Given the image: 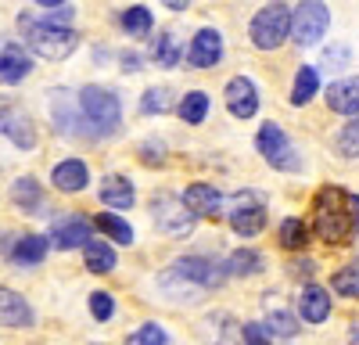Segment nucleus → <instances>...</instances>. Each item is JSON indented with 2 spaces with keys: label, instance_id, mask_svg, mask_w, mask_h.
<instances>
[{
  "label": "nucleus",
  "instance_id": "nucleus-22",
  "mask_svg": "<svg viewBox=\"0 0 359 345\" xmlns=\"http://www.w3.org/2000/svg\"><path fill=\"white\" fill-rule=\"evenodd\" d=\"M11 201L22 209V212H40L43 209V191L33 177H22L11 184Z\"/></svg>",
  "mask_w": 359,
  "mask_h": 345
},
{
  "label": "nucleus",
  "instance_id": "nucleus-31",
  "mask_svg": "<svg viewBox=\"0 0 359 345\" xmlns=\"http://www.w3.org/2000/svg\"><path fill=\"white\" fill-rule=\"evenodd\" d=\"M309 241V226L302 219H284L280 223V245L284 248H306Z\"/></svg>",
  "mask_w": 359,
  "mask_h": 345
},
{
  "label": "nucleus",
  "instance_id": "nucleus-1",
  "mask_svg": "<svg viewBox=\"0 0 359 345\" xmlns=\"http://www.w3.org/2000/svg\"><path fill=\"white\" fill-rule=\"evenodd\" d=\"M313 223H316V234L327 238V241L352 238L359 230L352 194H345L341 187H323L316 194V201H313Z\"/></svg>",
  "mask_w": 359,
  "mask_h": 345
},
{
  "label": "nucleus",
  "instance_id": "nucleus-34",
  "mask_svg": "<svg viewBox=\"0 0 359 345\" xmlns=\"http://www.w3.org/2000/svg\"><path fill=\"white\" fill-rule=\"evenodd\" d=\"M338 151L345 158H359V119L345 123V130L338 133Z\"/></svg>",
  "mask_w": 359,
  "mask_h": 345
},
{
  "label": "nucleus",
  "instance_id": "nucleus-28",
  "mask_svg": "<svg viewBox=\"0 0 359 345\" xmlns=\"http://www.w3.org/2000/svg\"><path fill=\"white\" fill-rule=\"evenodd\" d=\"M123 29L130 36H147V33H151V8L133 4L130 11H123Z\"/></svg>",
  "mask_w": 359,
  "mask_h": 345
},
{
  "label": "nucleus",
  "instance_id": "nucleus-25",
  "mask_svg": "<svg viewBox=\"0 0 359 345\" xmlns=\"http://www.w3.org/2000/svg\"><path fill=\"white\" fill-rule=\"evenodd\" d=\"M262 270V255L252 252V248H237L230 259H226V273H237V277H252Z\"/></svg>",
  "mask_w": 359,
  "mask_h": 345
},
{
  "label": "nucleus",
  "instance_id": "nucleus-2",
  "mask_svg": "<svg viewBox=\"0 0 359 345\" xmlns=\"http://www.w3.org/2000/svg\"><path fill=\"white\" fill-rule=\"evenodd\" d=\"M22 29H25V40L40 58L47 62H65V58L79 47V36L72 29H62V25H47V22H29L22 18Z\"/></svg>",
  "mask_w": 359,
  "mask_h": 345
},
{
  "label": "nucleus",
  "instance_id": "nucleus-16",
  "mask_svg": "<svg viewBox=\"0 0 359 345\" xmlns=\"http://www.w3.org/2000/svg\"><path fill=\"white\" fill-rule=\"evenodd\" d=\"M47 248H50V241L43 234H25V238H18L8 248V255H11V263H18V266H36V263H43Z\"/></svg>",
  "mask_w": 359,
  "mask_h": 345
},
{
  "label": "nucleus",
  "instance_id": "nucleus-18",
  "mask_svg": "<svg viewBox=\"0 0 359 345\" xmlns=\"http://www.w3.org/2000/svg\"><path fill=\"white\" fill-rule=\"evenodd\" d=\"M4 137H11V144L22 151L36 148V126L15 108H4Z\"/></svg>",
  "mask_w": 359,
  "mask_h": 345
},
{
  "label": "nucleus",
  "instance_id": "nucleus-24",
  "mask_svg": "<svg viewBox=\"0 0 359 345\" xmlns=\"http://www.w3.org/2000/svg\"><path fill=\"white\" fill-rule=\"evenodd\" d=\"M94 226L101 230V234H108L111 241H118V245H133V226H130L123 216H115V212H101V216L94 219Z\"/></svg>",
  "mask_w": 359,
  "mask_h": 345
},
{
  "label": "nucleus",
  "instance_id": "nucleus-36",
  "mask_svg": "<svg viewBox=\"0 0 359 345\" xmlns=\"http://www.w3.org/2000/svg\"><path fill=\"white\" fill-rule=\"evenodd\" d=\"M348 58H352V50H348L345 43H331V47H323L320 65H323V69H341V65H348Z\"/></svg>",
  "mask_w": 359,
  "mask_h": 345
},
{
  "label": "nucleus",
  "instance_id": "nucleus-40",
  "mask_svg": "<svg viewBox=\"0 0 359 345\" xmlns=\"http://www.w3.org/2000/svg\"><path fill=\"white\" fill-rule=\"evenodd\" d=\"M123 69H126V72H137V69H140V58H137V54H123Z\"/></svg>",
  "mask_w": 359,
  "mask_h": 345
},
{
  "label": "nucleus",
  "instance_id": "nucleus-13",
  "mask_svg": "<svg viewBox=\"0 0 359 345\" xmlns=\"http://www.w3.org/2000/svg\"><path fill=\"white\" fill-rule=\"evenodd\" d=\"M223 58V36L216 29H201V33L191 40V50H187V62L194 69H212Z\"/></svg>",
  "mask_w": 359,
  "mask_h": 345
},
{
  "label": "nucleus",
  "instance_id": "nucleus-6",
  "mask_svg": "<svg viewBox=\"0 0 359 345\" xmlns=\"http://www.w3.org/2000/svg\"><path fill=\"white\" fill-rule=\"evenodd\" d=\"M255 144H259V155L273 165V169H284V172L298 169V151H294V144L287 140V133H284L277 123H266V126L259 130Z\"/></svg>",
  "mask_w": 359,
  "mask_h": 345
},
{
  "label": "nucleus",
  "instance_id": "nucleus-11",
  "mask_svg": "<svg viewBox=\"0 0 359 345\" xmlns=\"http://www.w3.org/2000/svg\"><path fill=\"white\" fill-rule=\"evenodd\" d=\"M226 108H230V115H237V119H252V115L259 111V90H255V83L248 76H233L226 83Z\"/></svg>",
  "mask_w": 359,
  "mask_h": 345
},
{
  "label": "nucleus",
  "instance_id": "nucleus-4",
  "mask_svg": "<svg viewBox=\"0 0 359 345\" xmlns=\"http://www.w3.org/2000/svg\"><path fill=\"white\" fill-rule=\"evenodd\" d=\"M79 108H83L86 119L94 123L97 133H111L118 126V119H123V104H118V97L111 90H104V86H83Z\"/></svg>",
  "mask_w": 359,
  "mask_h": 345
},
{
  "label": "nucleus",
  "instance_id": "nucleus-19",
  "mask_svg": "<svg viewBox=\"0 0 359 345\" xmlns=\"http://www.w3.org/2000/svg\"><path fill=\"white\" fill-rule=\"evenodd\" d=\"M97 194L108 209H133V201H137V191L126 177H104Z\"/></svg>",
  "mask_w": 359,
  "mask_h": 345
},
{
  "label": "nucleus",
  "instance_id": "nucleus-26",
  "mask_svg": "<svg viewBox=\"0 0 359 345\" xmlns=\"http://www.w3.org/2000/svg\"><path fill=\"white\" fill-rule=\"evenodd\" d=\"M83 252H86V270H90V273H108V270L115 266V252H111L104 241H97V238L90 241Z\"/></svg>",
  "mask_w": 359,
  "mask_h": 345
},
{
  "label": "nucleus",
  "instance_id": "nucleus-17",
  "mask_svg": "<svg viewBox=\"0 0 359 345\" xmlns=\"http://www.w3.org/2000/svg\"><path fill=\"white\" fill-rule=\"evenodd\" d=\"M298 309H302V316L309 324H323L327 316H331V295H327L320 284H306L302 299H298Z\"/></svg>",
  "mask_w": 359,
  "mask_h": 345
},
{
  "label": "nucleus",
  "instance_id": "nucleus-3",
  "mask_svg": "<svg viewBox=\"0 0 359 345\" xmlns=\"http://www.w3.org/2000/svg\"><path fill=\"white\" fill-rule=\"evenodd\" d=\"M291 25H294V11L287 4H266L255 18H252V43L259 50H277L284 40H291Z\"/></svg>",
  "mask_w": 359,
  "mask_h": 345
},
{
  "label": "nucleus",
  "instance_id": "nucleus-39",
  "mask_svg": "<svg viewBox=\"0 0 359 345\" xmlns=\"http://www.w3.org/2000/svg\"><path fill=\"white\" fill-rule=\"evenodd\" d=\"M241 334H245V345H269V331H266V324H245Z\"/></svg>",
  "mask_w": 359,
  "mask_h": 345
},
{
  "label": "nucleus",
  "instance_id": "nucleus-7",
  "mask_svg": "<svg viewBox=\"0 0 359 345\" xmlns=\"http://www.w3.org/2000/svg\"><path fill=\"white\" fill-rule=\"evenodd\" d=\"M151 209H155V226L162 234H169V238H187L191 234L194 216L187 212V205L176 194H155Z\"/></svg>",
  "mask_w": 359,
  "mask_h": 345
},
{
  "label": "nucleus",
  "instance_id": "nucleus-33",
  "mask_svg": "<svg viewBox=\"0 0 359 345\" xmlns=\"http://www.w3.org/2000/svg\"><path fill=\"white\" fill-rule=\"evenodd\" d=\"M331 288H334L338 295H345V299H359V266L338 270V273L331 277Z\"/></svg>",
  "mask_w": 359,
  "mask_h": 345
},
{
  "label": "nucleus",
  "instance_id": "nucleus-43",
  "mask_svg": "<svg viewBox=\"0 0 359 345\" xmlns=\"http://www.w3.org/2000/svg\"><path fill=\"white\" fill-rule=\"evenodd\" d=\"M352 205H355V223H359V194H352Z\"/></svg>",
  "mask_w": 359,
  "mask_h": 345
},
{
  "label": "nucleus",
  "instance_id": "nucleus-32",
  "mask_svg": "<svg viewBox=\"0 0 359 345\" xmlns=\"http://www.w3.org/2000/svg\"><path fill=\"white\" fill-rule=\"evenodd\" d=\"M266 331H269V334H280V338H291V334L298 331L294 313H287V309H273V313H266Z\"/></svg>",
  "mask_w": 359,
  "mask_h": 345
},
{
  "label": "nucleus",
  "instance_id": "nucleus-5",
  "mask_svg": "<svg viewBox=\"0 0 359 345\" xmlns=\"http://www.w3.org/2000/svg\"><path fill=\"white\" fill-rule=\"evenodd\" d=\"M226 270H219L212 259H201V255H187V259H176V263L169 266V273H162V280L169 284H187L194 288V292H201V288H216L223 280Z\"/></svg>",
  "mask_w": 359,
  "mask_h": 345
},
{
  "label": "nucleus",
  "instance_id": "nucleus-10",
  "mask_svg": "<svg viewBox=\"0 0 359 345\" xmlns=\"http://www.w3.org/2000/svg\"><path fill=\"white\" fill-rule=\"evenodd\" d=\"M230 226H233L241 238H255V234H262V226H266V205H262V201H259L255 194H241V198H233Z\"/></svg>",
  "mask_w": 359,
  "mask_h": 345
},
{
  "label": "nucleus",
  "instance_id": "nucleus-9",
  "mask_svg": "<svg viewBox=\"0 0 359 345\" xmlns=\"http://www.w3.org/2000/svg\"><path fill=\"white\" fill-rule=\"evenodd\" d=\"M50 245L54 248H62V252H72V248H86L90 241H94V223H90L86 216H76V212H69V216H62V219H54V226H50Z\"/></svg>",
  "mask_w": 359,
  "mask_h": 345
},
{
  "label": "nucleus",
  "instance_id": "nucleus-29",
  "mask_svg": "<svg viewBox=\"0 0 359 345\" xmlns=\"http://www.w3.org/2000/svg\"><path fill=\"white\" fill-rule=\"evenodd\" d=\"M180 40L172 36V33H162L158 40H155V62L162 65V69H176L180 65Z\"/></svg>",
  "mask_w": 359,
  "mask_h": 345
},
{
  "label": "nucleus",
  "instance_id": "nucleus-27",
  "mask_svg": "<svg viewBox=\"0 0 359 345\" xmlns=\"http://www.w3.org/2000/svg\"><path fill=\"white\" fill-rule=\"evenodd\" d=\"M205 115H208V94L205 90H191L180 101V119L184 123H205Z\"/></svg>",
  "mask_w": 359,
  "mask_h": 345
},
{
  "label": "nucleus",
  "instance_id": "nucleus-14",
  "mask_svg": "<svg viewBox=\"0 0 359 345\" xmlns=\"http://www.w3.org/2000/svg\"><path fill=\"white\" fill-rule=\"evenodd\" d=\"M184 205H187V212L198 219V216H216L219 209H223V194L212 187V184H191L187 191H184Z\"/></svg>",
  "mask_w": 359,
  "mask_h": 345
},
{
  "label": "nucleus",
  "instance_id": "nucleus-23",
  "mask_svg": "<svg viewBox=\"0 0 359 345\" xmlns=\"http://www.w3.org/2000/svg\"><path fill=\"white\" fill-rule=\"evenodd\" d=\"M320 90V72L313 65H302L294 72V86H291V104H309L313 94Z\"/></svg>",
  "mask_w": 359,
  "mask_h": 345
},
{
  "label": "nucleus",
  "instance_id": "nucleus-8",
  "mask_svg": "<svg viewBox=\"0 0 359 345\" xmlns=\"http://www.w3.org/2000/svg\"><path fill=\"white\" fill-rule=\"evenodd\" d=\"M327 22H331V15H327L323 4H316V0H306V4L294 8V25H291V40L298 47H313L323 33H327Z\"/></svg>",
  "mask_w": 359,
  "mask_h": 345
},
{
  "label": "nucleus",
  "instance_id": "nucleus-42",
  "mask_svg": "<svg viewBox=\"0 0 359 345\" xmlns=\"http://www.w3.org/2000/svg\"><path fill=\"white\" fill-rule=\"evenodd\" d=\"M348 341H352V345H359V324L352 327V334H348Z\"/></svg>",
  "mask_w": 359,
  "mask_h": 345
},
{
  "label": "nucleus",
  "instance_id": "nucleus-21",
  "mask_svg": "<svg viewBox=\"0 0 359 345\" xmlns=\"http://www.w3.org/2000/svg\"><path fill=\"white\" fill-rule=\"evenodd\" d=\"M0 313H4V324L8 327H29L33 324V309H29V302L18 295V292H0Z\"/></svg>",
  "mask_w": 359,
  "mask_h": 345
},
{
  "label": "nucleus",
  "instance_id": "nucleus-12",
  "mask_svg": "<svg viewBox=\"0 0 359 345\" xmlns=\"http://www.w3.org/2000/svg\"><path fill=\"white\" fill-rule=\"evenodd\" d=\"M323 97H327V108H331V111L348 115V119H359V76L331 83L323 90Z\"/></svg>",
  "mask_w": 359,
  "mask_h": 345
},
{
  "label": "nucleus",
  "instance_id": "nucleus-15",
  "mask_svg": "<svg viewBox=\"0 0 359 345\" xmlns=\"http://www.w3.org/2000/svg\"><path fill=\"white\" fill-rule=\"evenodd\" d=\"M50 180H54V187H57V191L76 194V191H83V187H86L90 172H86V165H83L79 158H65V162H57V165H54Z\"/></svg>",
  "mask_w": 359,
  "mask_h": 345
},
{
  "label": "nucleus",
  "instance_id": "nucleus-41",
  "mask_svg": "<svg viewBox=\"0 0 359 345\" xmlns=\"http://www.w3.org/2000/svg\"><path fill=\"white\" fill-rule=\"evenodd\" d=\"M165 8H169V11H184V8H191V4H187V0H169Z\"/></svg>",
  "mask_w": 359,
  "mask_h": 345
},
{
  "label": "nucleus",
  "instance_id": "nucleus-35",
  "mask_svg": "<svg viewBox=\"0 0 359 345\" xmlns=\"http://www.w3.org/2000/svg\"><path fill=\"white\" fill-rule=\"evenodd\" d=\"M140 108L144 111H165V108H172V90H165V86H151V90L140 97Z\"/></svg>",
  "mask_w": 359,
  "mask_h": 345
},
{
  "label": "nucleus",
  "instance_id": "nucleus-30",
  "mask_svg": "<svg viewBox=\"0 0 359 345\" xmlns=\"http://www.w3.org/2000/svg\"><path fill=\"white\" fill-rule=\"evenodd\" d=\"M40 8V22H47V25H62V29H69V22H72V15H76V8L72 4H62V0H50V4H36Z\"/></svg>",
  "mask_w": 359,
  "mask_h": 345
},
{
  "label": "nucleus",
  "instance_id": "nucleus-38",
  "mask_svg": "<svg viewBox=\"0 0 359 345\" xmlns=\"http://www.w3.org/2000/svg\"><path fill=\"white\" fill-rule=\"evenodd\" d=\"M90 313L97 316V320H111V313H115V302L108 292H94L90 295Z\"/></svg>",
  "mask_w": 359,
  "mask_h": 345
},
{
  "label": "nucleus",
  "instance_id": "nucleus-20",
  "mask_svg": "<svg viewBox=\"0 0 359 345\" xmlns=\"http://www.w3.org/2000/svg\"><path fill=\"white\" fill-rule=\"evenodd\" d=\"M33 62H29V54L18 47V43H4V54H0V79L4 83H18L29 76Z\"/></svg>",
  "mask_w": 359,
  "mask_h": 345
},
{
  "label": "nucleus",
  "instance_id": "nucleus-37",
  "mask_svg": "<svg viewBox=\"0 0 359 345\" xmlns=\"http://www.w3.org/2000/svg\"><path fill=\"white\" fill-rule=\"evenodd\" d=\"M169 338H165V331L158 327V324H144L133 338H130V345H165Z\"/></svg>",
  "mask_w": 359,
  "mask_h": 345
}]
</instances>
